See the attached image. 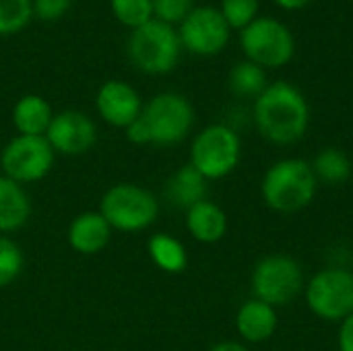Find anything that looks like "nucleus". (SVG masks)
I'll use <instances>...</instances> for the list:
<instances>
[{
	"label": "nucleus",
	"mask_w": 353,
	"mask_h": 351,
	"mask_svg": "<svg viewBox=\"0 0 353 351\" xmlns=\"http://www.w3.org/2000/svg\"><path fill=\"white\" fill-rule=\"evenodd\" d=\"M319 190V180L310 161L285 157L269 166L261 182V194L269 209L277 213H296L306 209Z\"/></svg>",
	"instance_id": "7ed1b4c3"
},
{
	"label": "nucleus",
	"mask_w": 353,
	"mask_h": 351,
	"mask_svg": "<svg viewBox=\"0 0 353 351\" xmlns=\"http://www.w3.org/2000/svg\"><path fill=\"white\" fill-rule=\"evenodd\" d=\"M33 17V0H0V35L23 31Z\"/></svg>",
	"instance_id": "b1692460"
},
{
	"label": "nucleus",
	"mask_w": 353,
	"mask_h": 351,
	"mask_svg": "<svg viewBox=\"0 0 353 351\" xmlns=\"http://www.w3.org/2000/svg\"><path fill=\"white\" fill-rule=\"evenodd\" d=\"M194 126L192 103L174 91L157 93L145 106L141 116L124 130L132 145L174 147L188 139Z\"/></svg>",
	"instance_id": "f03ea898"
},
{
	"label": "nucleus",
	"mask_w": 353,
	"mask_h": 351,
	"mask_svg": "<svg viewBox=\"0 0 353 351\" xmlns=\"http://www.w3.org/2000/svg\"><path fill=\"white\" fill-rule=\"evenodd\" d=\"M153 4V19L176 25L186 19V14L192 10V0H151Z\"/></svg>",
	"instance_id": "bb28decb"
},
{
	"label": "nucleus",
	"mask_w": 353,
	"mask_h": 351,
	"mask_svg": "<svg viewBox=\"0 0 353 351\" xmlns=\"http://www.w3.org/2000/svg\"><path fill=\"white\" fill-rule=\"evenodd\" d=\"M114 230L99 211H83L72 217L66 230L68 246L83 257H93L105 250Z\"/></svg>",
	"instance_id": "4468645a"
},
{
	"label": "nucleus",
	"mask_w": 353,
	"mask_h": 351,
	"mask_svg": "<svg viewBox=\"0 0 353 351\" xmlns=\"http://www.w3.org/2000/svg\"><path fill=\"white\" fill-rule=\"evenodd\" d=\"M46 141L56 155L79 157L89 153L97 143V124L79 110H64L54 114Z\"/></svg>",
	"instance_id": "f8f14e48"
},
{
	"label": "nucleus",
	"mask_w": 353,
	"mask_h": 351,
	"mask_svg": "<svg viewBox=\"0 0 353 351\" xmlns=\"http://www.w3.org/2000/svg\"><path fill=\"white\" fill-rule=\"evenodd\" d=\"M252 118L263 139L288 147L302 141L308 132L310 108L298 87L279 81L267 85V89L254 99Z\"/></svg>",
	"instance_id": "f257e3e1"
},
{
	"label": "nucleus",
	"mask_w": 353,
	"mask_h": 351,
	"mask_svg": "<svg viewBox=\"0 0 353 351\" xmlns=\"http://www.w3.org/2000/svg\"><path fill=\"white\" fill-rule=\"evenodd\" d=\"M184 225L192 240L201 244H217L228 234V215L217 203L205 199L186 211Z\"/></svg>",
	"instance_id": "dca6fc26"
},
{
	"label": "nucleus",
	"mask_w": 353,
	"mask_h": 351,
	"mask_svg": "<svg viewBox=\"0 0 353 351\" xmlns=\"http://www.w3.org/2000/svg\"><path fill=\"white\" fill-rule=\"evenodd\" d=\"M56 153L46 137L14 134L0 151V174L27 186L41 182L54 168Z\"/></svg>",
	"instance_id": "1a4fd4ad"
},
{
	"label": "nucleus",
	"mask_w": 353,
	"mask_h": 351,
	"mask_svg": "<svg viewBox=\"0 0 353 351\" xmlns=\"http://www.w3.org/2000/svg\"><path fill=\"white\" fill-rule=\"evenodd\" d=\"M147 254L159 271L170 273V275H178L188 267L186 246L178 238L165 232H157L149 238Z\"/></svg>",
	"instance_id": "aec40b11"
},
{
	"label": "nucleus",
	"mask_w": 353,
	"mask_h": 351,
	"mask_svg": "<svg viewBox=\"0 0 353 351\" xmlns=\"http://www.w3.org/2000/svg\"><path fill=\"white\" fill-rule=\"evenodd\" d=\"M52 118H54V110L50 101L35 93L17 99L10 114L17 134H25V137H46Z\"/></svg>",
	"instance_id": "a211bd4d"
},
{
	"label": "nucleus",
	"mask_w": 353,
	"mask_h": 351,
	"mask_svg": "<svg viewBox=\"0 0 353 351\" xmlns=\"http://www.w3.org/2000/svg\"><path fill=\"white\" fill-rule=\"evenodd\" d=\"M275 4H279L281 8H288V10H298L302 6H306L310 0H273Z\"/></svg>",
	"instance_id": "7c9ffc66"
},
{
	"label": "nucleus",
	"mask_w": 353,
	"mask_h": 351,
	"mask_svg": "<svg viewBox=\"0 0 353 351\" xmlns=\"http://www.w3.org/2000/svg\"><path fill=\"white\" fill-rule=\"evenodd\" d=\"M230 31L232 29L219 8L196 6L180 23L178 35L184 50L196 56H215L228 46Z\"/></svg>",
	"instance_id": "9b49d317"
},
{
	"label": "nucleus",
	"mask_w": 353,
	"mask_h": 351,
	"mask_svg": "<svg viewBox=\"0 0 353 351\" xmlns=\"http://www.w3.org/2000/svg\"><path fill=\"white\" fill-rule=\"evenodd\" d=\"M236 331L246 343H263L277 331V308L256 298L246 300L236 314Z\"/></svg>",
	"instance_id": "f3484780"
},
{
	"label": "nucleus",
	"mask_w": 353,
	"mask_h": 351,
	"mask_svg": "<svg viewBox=\"0 0 353 351\" xmlns=\"http://www.w3.org/2000/svg\"><path fill=\"white\" fill-rule=\"evenodd\" d=\"M314 170V176L319 180V184L325 186H341L352 178L353 163L347 157L345 151L337 149V147H327L323 149L314 161L310 163Z\"/></svg>",
	"instance_id": "412c9836"
},
{
	"label": "nucleus",
	"mask_w": 353,
	"mask_h": 351,
	"mask_svg": "<svg viewBox=\"0 0 353 351\" xmlns=\"http://www.w3.org/2000/svg\"><path fill=\"white\" fill-rule=\"evenodd\" d=\"M337 348L339 351H353V314L339 323L337 333Z\"/></svg>",
	"instance_id": "c85d7f7f"
},
{
	"label": "nucleus",
	"mask_w": 353,
	"mask_h": 351,
	"mask_svg": "<svg viewBox=\"0 0 353 351\" xmlns=\"http://www.w3.org/2000/svg\"><path fill=\"white\" fill-rule=\"evenodd\" d=\"M246 58L263 68L285 66L296 52L292 31L277 19L256 17L240 35Z\"/></svg>",
	"instance_id": "9d476101"
},
{
	"label": "nucleus",
	"mask_w": 353,
	"mask_h": 351,
	"mask_svg": "<svg viewBox=\"0 0 353 351\" xmlns=\"http://www.w3.org/2000/svg\"><path fill=\"white\" fill-rule=\"evenodd\" d=\"M143 99L139 91L126 81H108L95 95V110L112 128L126 130L143 112Z\"/></svg>",
	"instance_id": "ddd939ff"
},
{
	"label": "nucleus",
	"mask_w": 353,
	"mask_h": 351,
	"mask_svg": "<svg viewBox=\"0 0 353 351\" xmlns=\"http://www.w3.org/2000/svg\"><path fill=\"white\" fill-rule=\"evenodd\" d=\"M207 190L209 182L190 163H186L170 176L165 184V199L170 201V205L188 211L192 205L207 199Z\"/></svg>",
	"instance_id": "6ab92c4d"
},
{
	"label": "nucleus",
	"mask_w": 353,
	"mask_h": 351,
	"mask_svg": "<svg viewBox=\"0 0 353 351\" xmlns=\"http://www.w3.org/2000/svg\"><path fill=\"white\" fill-rule=\"evenodd\" d=\"M25 267V257L21 246L10 238L0 234V290L12 285Z\"/></svg>",
	"instance_id": "5701e85b"
},
{
	"label": "nucleus",
	"mask_w": 353,
	"mask_h": 351,
	"mask_svg": "<svg viewBox=\"0 0 353 351\" xmlns=\"http://www.w3.org/2000/svg\"><path fill=\"white\" fill-rule=\"evenodd\" d=\"M207 351H250L244 343L240 341H221V343H215L211 345Z\"/></svg>",
	"instance_id": "c756f323"
},
{
	"label": "nucleus",
	"mask_w": 353,
	"mask_h": 351,
	"mask_svg": "<svg viewBox=\"0 0 353 351\" xmlns=\"http://www.w3.org/2000/svg\"><path fill=\"white\" fill-rule=\"evenodd\" d=\"M304 271L288 254H269L261 259L250 275L252 296L273 308L294 302L304 290Z\"/></svg>",
	"instance_id": "0eeeda50"
},
{
	"label": "nucleus",
	"mask_w": 353,
	"mask_h": 351,
	"mask_svg": "<svg viewBox=\"0 0 353 351\" xmlns=\"http://www.w3.org/2000/svg\"><path fill=\"white\" fill-rule=\"evenodd\" d=\"M219 12L223 14L230 29H244L256 19L259 0H221Z\"/></svg>",
	"instance_id": "a878e982"
},
{
	"label": "nucleus",
	"mask_w": 353,
	"mask_h": 351,
	"mask_svg": "<svg viewBox=\"0 0 353 351\" xmlns=\"http://www.w3.org/2000/svg\"><path fill=\"white\" fill-rule=\"evenodd\" d=\"M110 6L116 21L128 27L130 31L153 19L151 0H110Z\"/></svg>",
	"instance_id": "393cba45"
},
{
	"label": "nucleus",
	"mask_w": 353,
	"mask_h": 351,
	"mask_svg": "<svg viewBox=\"0 0 353 351\" xmlns=\"http://www.w3.org/2000/svg\"><path fill=\"white\" fill-rule=\"evenodd\" d=\"M242 159L240 134L228 124H209L190 143L188 163L207 180H223Z\"/></svg>",
	"instance_id": "39448f33"
},
{
	"label": "nucleus",
	"mask_w": 353,
	"mask_h": 351,
	"mask_svg": "<svg viewBox=\"0 0 353 351\" xmlns=\"http://www.w3.org/2000/svg\"><path fill=\"white\" fill-rule=\"evenodd\" d=\"M97 211L105 217L114 232L139 234L157 221L159 201L141 184L118 182L103 192Z\"/></svg>",
	"instance_id": "20e7f679"
},
{
	"label": "nucleus",
	"mask_w": 353,
	"mask_h": 351,
	"mask_svg": "<svg viewBox=\"0 0 353 351\" xmlns=\"http://www.w3.org/2000/svg\"><path fill=\"white\" fill-rule=\"evenodd\" d=\"M126 50L130 62L141 72L165 74L176 68L182 54V41L174 25L151 19L130 31Z\"/></svg>",
	"instance_id": "423d86ee"
},
{
	"label": "nucleus",
	"mask_w": 353,
	"mask_h": 351,
	"mask_svg": "<svg viewBox=\"0 0 353 351\" xmlns=\"http://www.w3.org/2000/svg\"><path fill=\"white\" fill-rule=\"evenodd\" d=\"M72 0H33V14L41 21H58L66 14Z\"/></svg>",
	"instance_id": "cd10ccee"
},
{
	"label": "nucleus",
	"mask_w": 353,
	"mask_h": 351,
	"mask_svg": "<svg viewBox=\"0 0 353 351\" xmlns=\"http://www.w3.org/2000/svg\"><path fill=\"white\" fill-rule=\"evenodd\" d=\"M230 89L236 97L242 99H256L267 89V74L265 68L244 60L238 62L230 72Z\"/></svg>",
	"instance_id": "4be33fe9"
},
{
	"label": "nucleus",
	"mask_w": 353,
	"mask_h": 351,
	"mask_svg": "<svg viewBox=\"0 0 353 351\" xmlns=\"http://www.w3.org/2000/svg\"><path fill=\"white\" fill-rule=\"evenodd\" d=\"M306 304L314 317L341 323L353 314V273L343 267H327L304 285Z\"/></svg>",
	"instance_id": "6e6552de"
},
{
	"label": "nucleus",
	"mask_w": 353,
	"mask_h": 351,
	"mask_svg": "<svg viewBox=\"0 0 353 351\" xmlns=\"http://www.w3.org/2000/svg\"><path fill=\"white\" fill-rule=\"evenodd\" d=\"M33 203L27 188L0 174V234L10 236L27 225Z\"/></svg>",
	"instance_id": "2eb2a0df"
}]
</instances>
